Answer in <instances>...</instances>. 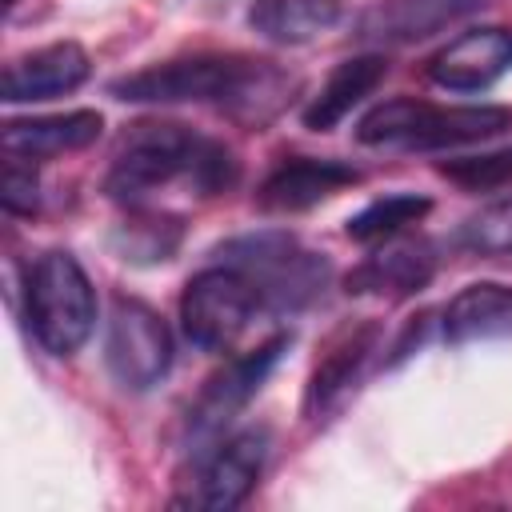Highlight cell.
I'll list each match as a JSON object with an SVG mask.
<instances>
[{"label": "cell", "mask_w": 512, "mask_h": 512, "mask_svg": "<svg viewBox=\"0 0 512 512\" xmlns=\"http://www.w3.org/2000/svg\"><path fill=\"white\" fill-rule=\"evenodd\" d=\"M200 148H204V136H196L184 124H136L108 168L104 192L120 204H140L148 192L180 176L192 180Z\"/></svg>", "instance_id": "4"}, {"label": "cell", "mask_w": 512, "mask_h": 512, "mask_svg": "<svg viewBox=\"0 0 512 512\" xmlns=\"http://www.w3.org/2000/svg\"><path fill=\"white\" fill-rule=\"evenodd\" d=\"M512 336V288L508 284H468L444 308V340L476 344V340H508Z\"/></svg>", "instance_id": "16"}, {"label": "cell", "mask_w": 512, "mask_h": 512, "mask_svg": "<svg viewBox=\"0 0 512 512\" xmlns=\"http://www.w3.org/2000/svg\"><path fill=\"white\" fill-rule=\"evenodd\" d=\"M220 256L256 284L260 304H272L280 312L308 304L328 280V264L316 252H304L288 232H256L228 240Z\"/></svg>", "instance_id": "5"}, {"label": "cell", "mask_w": 512, "mask_h": 512, "mask_svg": "<svg viewBox=\"0 0 512 512\" xmlns=\"http://www.w3.org/2000/svg\"><path fill=\"white\" fill-rule=\"evenodd\" d=\"M428 212H432V200H428V196L396 192V196H380V200L364 204L356 216H348L344 232H348L356 244H380V240H388V236H400L408 224H420Z\"/></svg>", "instance_id": "20"}, {"label": "cell", "mask_w": 512, "mask_h": 512, "mask_svg": "<svg viewBox=\"0 0 512 512\" xmlns=\"http://www.w3.org/2000/svg\"><path fill=\"white\" fill-rule=\"evenodd\" d=\"M336 20V0H252L248 8V24L272 44H308Z\"/></svg>", "instance_id": "19"}, {"label": "cell", "mask_w": 512, "mask_h": 512, "mask_svg": "<svg viewBox=\"0 0 512 512\" xmlns=\"http://www.w3.org/2000/svg\"><path fill=\"white\" fill-rule=\"evenodd\" d=\"M440 176H448L452 184H460V188H468V192L496 188V184H504V180L512 176V148L444 160V164H440Z\"/></svg>", "instance_id": "23"}, {"label": "cell", "mask_w": 512, "mask_h": 512, "mask_svg": "<svg viewBox=\"0 0 512 512\" xmlns=\"http://www.w3.org/2000/svg\"><path fill=\"white\" fill-rule=\"evenodd\" d=\"M512 128V108L500 104H472V108H436L412 96L384 100L368 108L356 124V140L368 148H408V152H432V148H456L492 140Z\"/></svg>", "instance_id": "2"}, {"label": "cell", "mask_w": 512, "mask_h": 512, "mask_svg": "<svg viewBox=\"0 0 512 512\" xmlns=\"http://www.w3.org/2000/svg\"><path fill=\"white\" fill-rule=\"evenodd\" d=\"M104 364L112 380L128 392H148L152 384H160L172 368V332L164 316L144 300L120 296L108 316Z\"/></svg>", "instance_id": "8"}, {"label": "cell", "mask_w": 512, "mask_h": 512, "mask_svg": "<svg viewBox=\"0 0 512 512\" xmlns=\"http://www.w3.org/2000/svg\"><path fill=\"white\" fill-rule=\"evenodd\" d=\"M92 72V60L80 44L60 40L48 48H36L28 56H16L4 76H0V96L8 104H32V100H52L64 92H76Z\"/></svg>", "instance_id": "11"}, {"label": "cell", "mask_w": 512, "mask_h": 512, "mask_svg": "<svg viewBox=\"0 0 512 512\" xmlns=\"http://www.w3.org/2000/svg\"><path fill=\"white\" fill-rule=\"evenodd\" d=\"M180 220L176 216H136V220H124L120 232L112 236V244L120 248L124 260L132 264H152V260H168L180 244Z\"/></svg>", "instance_id": "21"}, {"label": "cell", "mask_w": 512, "mask_h": 512, "mask_svg": "<svg viewBox=\"0 0 512 512\" xmlns=\"http://www.w3.org/2000/svg\"><path fill=\"white\" fill-rule=\"evenodd\" d=\"M288 348V336H272L264 344H256L252 352H240L232 356L216 376H208V384L200 388L196 404L188 408V452H204V448H216L224 428L248 408V400L260 392V384L268 380V372L276 368V360L284 356Z\"/></svg>", "instance_id": "7"}, {"label": "cell", "mask_w": 512, "mask_h": 512, "mask_svg": "<svg viewBox=\"0 0 512 512\" xmlns=\"http://www.w3.org/2000/svg\"><path fill=\"white\" fill-rule=\"evenodd\" d=\"M0 4H4V12H8V8H12V4H16V0H0Z\"/></svg>", "instance_id": "25"}, {"label": "cell", "mask_w": 512, "mask_h": 512, "mask_svg": "<svg viewBox=\"0 0 512 512\" xmlns=\"http://www.w3.org/2000/svg\"><path fill=\"white\" fill-rule=\"evenodd\" d=\"M456 240L476 256H512V196L484 204L476 216H468Z\"/></svg>", "instance_id": "22"}, {"label": "cell", "mask_w": 512, "mask_h": 512, "mask_svg": "<svg viewBox=\"0 0 512 512\" xmlns=\"http://www.w3.org/2000/svg\"><path fill=\"white\" fill-rule=\"evenodd\" d=\"M256 308H260L256 284L240 268L216 264V268L196 272L184 284L180 324H184V336L196 348H204V352H228L248 332Z\"/></svg>", "instance_id": "6"}, {"label": "cell", "mask_w": 512, "mask_h": 512, "mask_svg": "<svg viewBox=\"0 0 512 512\" xmlns=\"http://www.w3.org/2000/svg\"><path fill=\"white\" fill-rule=\"evenodd\" d=\"M384 72H388L384 56H352V60L336 64L332 76L324 80V88L308 100V108H304V128H312V132L336 128L364 96H372V92L380 88Z\"/></svg>", "instance_id": "18"}, {"label": "cell", "mask_w": 512, "mask_h": 512, "mask_svg": "<svg viewBox=\"0 0 512 512\" xmlns=\"http://www.w3.org/2000/svg\"><path fill=\"white\" fill-rule=\"evenodd\" d=\"M264 460H268V432L264 428H244V432L228 436L204 460L192 504L212 508V512H228V508L244 504L248 492L256 488L260 472H264Z\"/></svg>", "instance_id": "9"}, {"label": "cell", "mask_w": 512, "mask_h": 512, "mask_svg": "<svg viewBox=\"0 0 512 512\" xmlns=\"http://www.w3.org/2000/svg\"><path fill=\"white\" fill-rule=\"evenodd\" d=\"M280 84L264 60L244 56H184L140 68L132 76L112 80V96L128 104H184V100H216L244 116L260 120V100H268Z\"/></svg>", "instance_id": "1"}, {"label": "cell", "mask_w": 512, "mask_h": 512, "mask_svg": "<svg viewBox=\"0 0 512 512\" xmlns=\"http://www.w3.org/2000/svg\"><path fill=\"white\" fill-rule=\"evenodd\" d=\"M360 172L344 160H316V156H296V160H284L276 164L260 192H256V204L264 212H304L328 196H336L340 188L356 184Z\"/></svg>", "instance_id": "13"}, {"label": "cell", "mask_w": 512, "mask_h": 512, "mask_svg": "<svg viewBox=\"0 0 512 512\" xmlns=\"http://www.w3.org/2000/svg\"><path fill=\"white\" fill-rule=\"evenodd\" d=\"M104 128V116L92 108H72V112H56V116H28V120H8L0 128V148L4 156L16 160H48V156H64L76 148H88Z\"/></svg>", "instance_id": "14"}, {"label": "cell", "mask_w": 512, "mask_h": 512, "mask_svg": "<svg viewBox=\"0 0 512 512\" xmlns=\"http://www.w3.org/2000/svg\"><path fill=\"white\" fill-rule=\"evenodd\" d=\"M508 68H512V32L508 28H472L464 36L448 40L428 60L432 84H440L448 92L492 88Z\"/></svg>", "instance_id": "10"}, {"label": "cell", "mask_w": 512, "mask_h": 512, "mask_svg": "<svg viewBox=\"0 0 512 512\" xmlns=\"http://www.w3.org/2000/svg\"><path fill=\"white\" fill-rule=\"evenodd\" d=\"M24 308L32 336L44 344L52 356H72L84 348V340L96 328V292L88 272L72 252H44L28 268L24 284Z\"/></svg>", "instance_id": "3"}, {"label": "cell", "mask_w": 512, "mask_h": 512, "mask_svg": "<svg viewBox=\"0 0 512 512\" xmlns=\"http://www.w3.org/2000/svg\"><path fill=\"white\" fill-rule=\"evenodd\" d=\"M484 4L488 0H384L380 8H372L364 16L360 36H376V40H392V44L424 40Z\"/></svg>", "instance_id": "17"}, {"label": "cell", "mask_w": 512, "mask_h": 512, "mask_svg": "<svg viewBox=\"0 0 512 512\" xmlns=\"http://www.w3.org/2000/svg\"><path fill=\"white\" fill-rule=\"evenodd\" d=\"M0 204L12 216H32L40 208V180H36V164L4 156V172H0Z\"/></svg>", "instance_id": "24"}, {"label": "cell", "mask_w": 512, "mask_h": 512, "mask_svg": "<svg viewBox=\"0 0 512 512\" xmlns=\"http://www.w3.org/2000/svg\"><path fill=\"white\" fill-rule=\"evenodd\" d=\"M376 348H380V324H372V320L344 328L328 344V352L312 368V380H308V392H304L308 420H328V412L340 408V400L356 388V380L364 376Z\"/></svg>", "instance_id": "12"}, {"label": "cell", "mask_w": 512, "mask_h": 512, "mask_svg": "<svg viewBox=\"0 0 512 512\" xmlns=\"http://www.w3.org/2000/svg\"><path fill=\"white\" fill-rule=\"evenodd\" d=\"M384 248H376L352 276H348V292L356 296H412L420 292L432 272H436V256L428 240H380Z\"/></svg>", "instance_id": "15"}]
</instances>
